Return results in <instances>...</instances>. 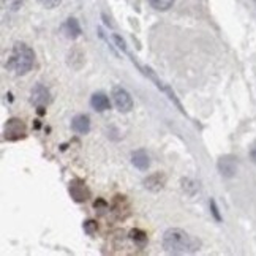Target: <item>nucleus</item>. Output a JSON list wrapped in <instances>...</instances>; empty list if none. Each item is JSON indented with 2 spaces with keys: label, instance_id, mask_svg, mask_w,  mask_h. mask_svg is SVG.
Wrapping results in <instances>:
<instances>
[{
  "label": "nucleus",
  "instance_id": "nucleus-10",
  "mask_svg": "<svg viewBox=\"0 0 256 256\" xmlns=\"http://www.w3.org/2000/svg\"><path fill=\"white\" fill-rule=\"evenodd\" d=\"M132 163L134 168H138L140 171H147V168H149V164H150L149 155H147V152L144 149L134 150L132 154Z\"/></svg>",
  "mask_w": 256,
  "mask_h": 256
},
{
  "label": "nucleus",
  "instance_id": "nucleus-15",
  "mask_svg": "<svg viewBox=\"0 0 256 256\" xmlns=\"http://www.w3.org/2000/svg\"><path fill=\"white\" fill-rule=\"evenodd\" d=\"M22 4H24V0H2L4 8H6V10H13V12H16V10L21 8Z\"/></svg>",
  "mask_w": 256,
  "mask_h": 256
},
{
  "label": "nucleus",
  "instance_id": "nucleus-14",
  "mask_svg": "<svg viewBox=\"0 0 256 256\" xmlns=\"http://www.w3.org/2000/svg\"><path fill=\"white\" fill-rule=\"evenodd\" d=\"M149 4L152 8L158 10V12H166L170 10L174 4V0H149Z\"/></svg>",
  "mask_w": 256,
  "mask_h": 256
},
{
  "label": "nucleus",
  "instance_id": "nucleus-19",
  "mask_svg": "<svg viewBox=\"0 0 256 256\" xmlns=\"http://www.w3.org/2000/svg\"><path fill=\"white\" fill-rule=\"evenodd\" d=\"M112 38H114V42L117 43V46H119V48L122 49V51H126V46H125V42L122 40V38H120L119 35H114Z\"/></svg>",
  "mask_w": 256,
  "mask_h": 256
},
{
  "label": "nucleus",
  "instance_id": "nucleus-9",
  "mask_svg": "<svg viewBox=\"0 0 256 256\" xmlns=\"http://www.w3.org/2000/svg\"><path fill=\"white\" fill-rule=\"evenodd\" d=\"M164 184H166V176L162 172H155L144 180V186L149 188L150 192H160L164 186Z\"/></svg>",
  "mask_w": 256,
  "mask_h": 256
},
{
  "label": "nucleus",
  "instance_id": "nucleus-11",
  "mask_svg": "<svg viewBox=\"0 0 256 256\" xmlns=\"http://www.w3.org/2000/svg\"><path fill=\"white\" fill-rule=\"evenodd\" d=\"M90 104H92L94 110L98 111V112H103V111L110 110V108H111L110 98H108L103 92H96V94H94L92 98H90Z\"/></svg>",
  "mask_w": 256,
  "mask_h": 256
},
{
  "label": "nucleus",
  "instance_id": "nucleus-20",
  "mask_svg": "<svg viewBox=\"0 0 256 256\" xmlns=\"http://www.w3.org/2000/svg\"><path fill=\"white\" fill-rule=\"evenodd\" d=\"M250 158H252V162L253 163H256V141L252 144V147H250Z\"/></svg>",
  "mask_w": 256,
  "mask_h": 256
},
{
  "label": "nucleus",
  "instance_id": "nucleus-7",
  "mask_svg": "<svg viewBox=\"0 0 256 256\" xmlns=\"http://www.w3.org/2000/svg\"><path fill=\"white\" fill-rule=\"evenodd\" d=\"M218 170H220L222 176L232 177L236 174V171H238V163H236V158L231 155L222 156L220 162H218Z\"/></svg>",
  "mask_w": 256,
  "mask_h": 256
},
{
  "label": "nucleus",
  "instance_id": "nucleus-3",
  "mask_svg": "<svg viewBox=\"0 0 256 256\" xmlns=\"http://www.w3.org/2000/svg\"><path fill=\"white\" fill-rule=\"evenodd\" d=\"M27 136V126L21 119H8L4 126V138L6 141H19Z\"/></svg>",
  "mask_w": 256,
  "mask_h": 256
},
{
  "label": "nucleus",
  "instance_id": "nucleus-12",
  "mask_svg": "<svg viewBox=\"0 0 256 256\" xmlns=\"http://www.w3.org/2000/svg\"><path fill=\"white\" fill-rule=\"evenodd\" d=\"M64 30H65V34H66L68 38H78V36L81 35L80 22H78L74 18L66 19V22L64 24Z\"/></svg>",
  "mask_w": 256,
  "mask_h": 256
},
{
  "label": "nucleus",
  "instance_id": "nucleus-18",
  "mask_svg": "<svg viewBox=\"0 0 256 256\" xmlns=\"http://www.w3.org/2000/svg\"><path fill=\"white\" fill-rule=\"evenodd\" d=\"M210 208H212V214H214V216L216 218V222H222V216H220V214H218V208H216V204H215L214 200L210 201Z\"/></svg>",
  "mask_w": 256,
  "mask_h": 256
},
{
  "label": "nucleus",
  "instance_id": "nucleus-16",
  "mask_svg": "<svg viewBox=\"0 0 256 256\" xmlns=\"http://www.w3.org/2000/svg\"><path fill=\"white\" fill-rule=\"evenodd\" d=\"M44 8H56L62 4V0H38Z\"/></svg>",
  "mask_w": 256,
  "mask_h": 256
},
{
  "label": "nucleus",
  "instance_id": "nucleus-6",
  "mask_svg": "<svg viewBox=\"0 0 256 256\" xmlns=\"http://www.w3.org/2000/svg\"><path fill=\"white\" fill-rule=\"evenodd\" d=\"M30 102L36 106V108H40V110H43V108L46 104H49V102H51V95H49V90L42 86V84H38L32 88V92H30Z\"/></svg>",
  "mask_w": 256,
  "mask_h": 256
},
{
  "label": "nucleus",
  "instance_id": "nucleus-4",
  "mask_svg": "<svg viewBox=\"0 0 256 256\" xmlns=\"http://www.w3.org/2000/svg\"><path fill=\"white\" fill-rule=\"evenodd\" d=\"M112 102L120 112H130L133 110V98L124 87L116 86L112 88Z\"/></svg>",
  "mask_w": 256,
  "mask_h": 256
},
{
  "label": "nucleus",
  "instance_id": "nucleus-1",
  "mask_svg": "<svg viewBox=\"0 0 256 256\" xmlns=\"http://www.w3.org/2000/svg\"><path fill=\"white\" fill-rule=\"evenodd\" d=\"M200 247L201 240L184 230L171 228L163 234V248L171 254H192Z\"/></svg>",
  "mask_w": 256,
  "mask_h": 256
},
{
  "label": "nucleus",
  "instance_id": "nucleus-8",
  "mask_svg": "<svg viewBox=\"0 0 256 256\" xmlns=\"http://www.w3.org/2000/svg\"><path fill=\"white\" fill-rule=\"evenodd\" d=\"M72 128L80 134H87L90 132V119L86 114H78L72 120Z\"/></svg>",
  "mask_w": 256,
  "mask_h": 256
},
{
  "label": "nucleus",
  "instance_id": "nucleus-13",
  "mask_svg": "<svg viewBox=\"0 0 256 256\" xmlns=\"http://www.w3.org/2000/svg\"><path fill=\"white\" fill-rule=\"evenodd\" d=\"M130 239L138 245V247H144V245L147 244V234L142 231V230H132L130 231Z\"/></svg>",
  "mask_w": 256,
  "mask_h": 256
},
{
  "label": "nucleus",
  "instance_id": "nucleus-5",
  "mask_svg": "<svg viewBox=\"0 0 256 256\" xmlns=\"http://www.w3.org/2000/svg\"><path fill=\"white\" fill-rule=\"evenodd\" d=\"M70 194L76 202H84L90 196V190L87 188V185L81 179H73L70 182Z\"/></svg>",
  "mask_w": 256,
  "mask_h": 256
},
{
  "label": "nucleus",
  "instance_id": "nucleus-17",
  "mask_svg": "<svg viewBox=\"0 0 256 256\" xmlns=\"http://www.w3.org/2000/svg\"><path fill=\"white\" fill-rule=\"evenodd\" d=\"M84 230H86V232H87V234H94V232L96 231V223H95V222H92V220L86 222Z\"/></svg>",
  "mask_w": 256,
  "mask_h": 256
},
{
  "label": "nucleus",
  "instance_id": "nucleus-2",
  "mask_svg": "<svg viewBox=\"0 0 256 256\" xmlns=\"http://www.w3.org/2000/svg\"><path fill=\"white\" fill-rule=\"evenodd\" d=\"M35 62V52L30 46H27L26 43H16L13 46L12 56H10L6 62V70L13 72L18 76L27 74L32 70Z\"/></svg>",
  "mask_w": 256,
  "mask_h": 256
}]
</instances>
